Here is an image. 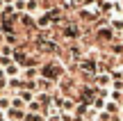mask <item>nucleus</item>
<instances>
[{
  "label": "nucleus",
  "mask_w": 123,
  "mask_h": 121,
  "mask_svg": "<svg viewBox=\"0 0 123 121\" xmlns=\"http://www.w3.org/2000/svg\"><path fill=\"white\" fill-rule=\"evenodd\" d=\"M41 69V78H46V80H53V82H59L62 78H64V66H62L59 62H48L43 64Z\"/></svg>",
  "instance_id": "obj_1"
},
{
  "label": "nucleus",
  "mask_w": 123,
  "mask_h": 121,
  "mask_svg": "<svg viewBox=\"0 0 123 121\" xmlns=\"http://www.w3.org/2000/svg\"><path fill=\"white\" fill-rule=\"evenodd\" d=\"M59 30H62V37L68 39V41H75V39L82 37V27H80L78 23H68V21H66L64 25H59Z\"/></svg>",
  "instance_id": "obj_2"
},
{
  "label": "nucleus",
  "mask_w": 123,
  "mask_h": 121,
  "mask_svg": "<svg viewBox=\"0 0 123 121\" xmlns=\"http://www.w3.org/2000/svg\"><path fill=\"white\" fill-rule=\"evenodd\" d=\"M121 105H123V94H121Z\"/></svg>",
  "instance_id": "obj_6"
},
{
  "label": "nucleus",
  "mask_w": 123,
  "mask_h": 121,
  "mask_svg": "<svg viewBox=\"0 0 123 121\" xmlns=\"http://www.w3.org/2000/svg\"><path fill=\"white\" fill-rule=\"evenodd\" d=\"M25 112H27V110H21V108H9L7 112H5V117H7L9 121H23Z\"/></svg>",
  "instance_id": "obj_4"
},
{
  "label": "nucleus",
  "mask_w": 123,
  "mask_h": 121,
  "mask_svg": "<svg viewBox=\"0 0 123 121\" xmlns=\"http://www.w3.org/2000/svg\"><path fill=\"white\" fill-rule=\"evenodd\" d=\"M91 82H93V87H98V89H112V73L103 71V73H98Z\"/></svg>",
  "instance_id": "obj_3"
},
{
  "label": "nucleus",
  "mask_w": 123,
  "mask_h": 121,
  "mask_svg": "<svg viewBox=\"0 0 123 121\" xmlns=\"http://www.w3.org/2000/svg\"><path fill=\"white\" fill-rule=\"evenodd\" d=\"M0 121H9V119H7V117H2V119H0Z\"/></svg>",
  "instance_id": "obj_5"
}]
</instances>
